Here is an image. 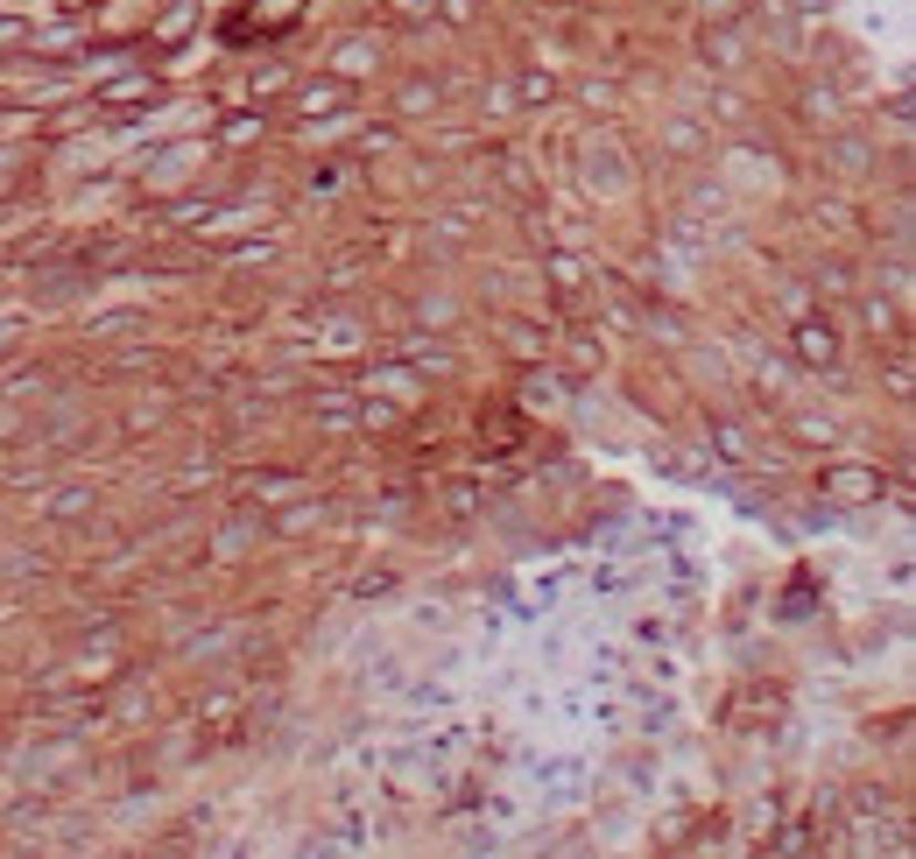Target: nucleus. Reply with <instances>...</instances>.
Listing matches in <instances>:
<instances>
[{
	"mask_svg": "<svg viewBox=\"0 0 916 859\" xmlns=\"http://www.w3.org/2000/svg\"><path fill=\"white\" fill-rule=\"evenodd\" d=\"M804 353L811 359H832V332H804Z\"/></svg>",
	"mask_w": 916,
	"mask_h": 859,
	"instance_id": "1",
	"label": "nucleus"
}]
</instances>
